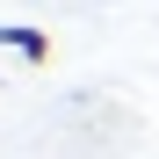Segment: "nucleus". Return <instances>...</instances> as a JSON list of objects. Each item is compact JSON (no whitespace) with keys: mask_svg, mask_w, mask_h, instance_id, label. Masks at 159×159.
I'll use <instances>...</instances> for the list:
<instances>
[{"mask_svg":"<svg viewBox=\"0 0 159 159\" xmlns=\"http://www.w3.org/2000/svg\"><path fill=\"white\" fill-rule=\"evenodd\" d=\"M0 51L22 58V65H43V58H51V36L36 29V22H0Z\"/></svg>","mask_w":159,"mask_h":159,"instance_id":"f257e3e1","label":"nucleus"}]
</instances>
